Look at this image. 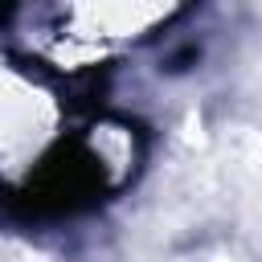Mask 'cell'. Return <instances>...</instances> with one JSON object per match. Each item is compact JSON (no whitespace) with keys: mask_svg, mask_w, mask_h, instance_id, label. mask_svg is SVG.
<instances>
[{"mask_svg":"<svg viewBox=\"0 0 262 262\" xmlns=\"http://www.w3.org/2000/svg\"><path fill=\"white\" fill-rule=\"evenodd\" d=\"M25 196L20 209L25 213H74L86 209L102 196V164L94 160V151H86V143L78 139H61L29 176V184L16 192Z\"/></svg>","mask_w":262,"mask_h":262,"instance_id":"obj_1","label":"cell"}]
</instances>
